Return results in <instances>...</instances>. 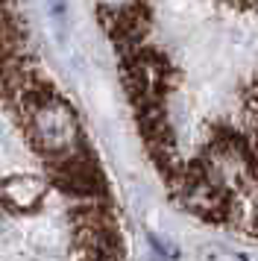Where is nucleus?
<instances>
[{
    "label": "nucleus",
    "mask_w": 258,
    "mask_h": 261,
    "mask_svg": "<svg viewBox=\"0 0 258 261\" xmlns=\"http://www.w3.org/2000/svg\"><path fill=\"white\" fill-rule=\"evenodd\" d=\"M30 138L44 155L70 162L82 155V129L73 109L59 94H38L30 103Z\"/></svg>",
    "instance_id": "f257e3e1"
},
{
    "label": "nucleus",
    "mask_w": 258,
    "mask_h": 261,
    "mask_svg": "<svg viewBox=\"0 0 258 261\" xmlns=\"http://www.w3.org/2000/svg\"><path fill=\"white\" fill-rule=\"evenodd\" d=\"M47 185L35 173H9L0 179V202L12 214H33L47 202Z\"/></svg>",
    "instance_id": "f03ea898"
}]
</instances>
